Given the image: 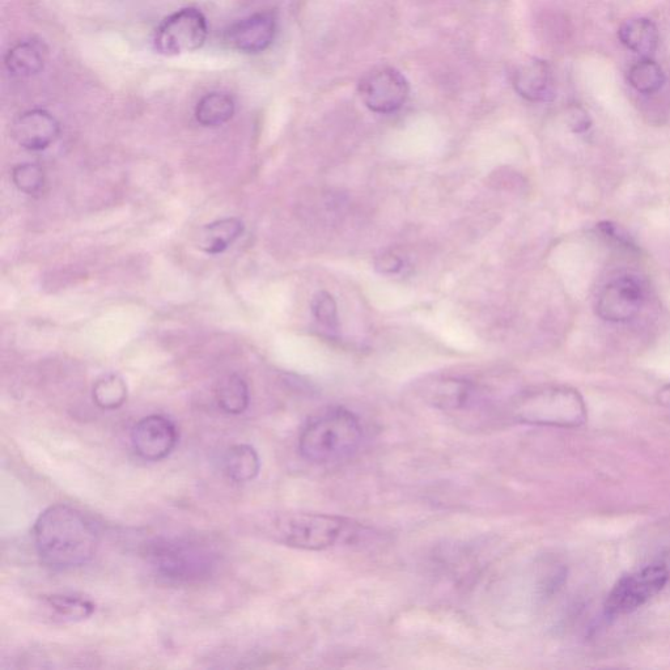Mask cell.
Segmentation results:
<instances>
[{
    "label": "cell",
    "mask_w": 670,
    "mask_h": 670,
    "mask_svg": "<svg viewBox=\"0 0 670 670\" xmlns=\"http://www.w3.org/2000/svg\"><path fill=\"white\" fill-rule=\"evenodd\" d=\"M33 541L44 565L55 570L88 565L100 547L95 523L69 504H54L37 517Z\"/></svg>",
    "instance_id": "6da1fadb"
},
{
    "label": "cell",
    "mask_w": 670,
    "mask_h": 670,
    "mask_svg": "<svg viewBox=\"0 0 670 670\" xmlns=\"http://www.w3.org/2000/svg\"><path fill=\"white\" fill-rule=\"evenodd\" d=\"M362 440V423L353 411L329 407L305 424L299 449L301 456L313 464H330L353 456Z\"/></svg>",
    "instance_id": "7a4b0ae2"
},
{
    "label": "cell",
    "mask_w": 670,
    "mask_h": 670,
    "mask_svg": "<svg viewBox=\"0 0 670 670\" xmlns=\"http://www.w3.org/2000/svg\"><path fill=\"white\" fill-rule=\"evenodd\" d=\"M354 524L345 517L311 512L273 513L262 532L278 544L294 549L321 551L345 540Z\"/></svg>",
    "instance_id": "3957f363"
},
{
    "label": "cell",
    "mask_w": 670,
    "mask_h": 670,
    "mask_svg": "<svg viewBox=\"0 0 670 670\" xmlns=\"http://www.w3.org/2000/svg\"><path fill=\"white\" fill-rule=\"evenodd\" d=\"M152 571L167 583H202L214 574L216 554L211 547L190 538H155L147 545Z\"/></svg>",
    "instance_id": "277c9868"
},
{
    "label": "cell",
    "mask_w": 670,
    "mask_h": 670,
    "mask_svg": "<svg viewBox=\"0 0 670 670\" xmlns=\"http://www.w3.org/2000/svg\"><path fill=\"white\" fill-rule=\"evenodd\" d=\"M512 417L532 426L575 428L587 421V406L578 390L546 385L521 393L512 402Z\"/></svg>",
    "instance_id": "5b68a950"
},
{
    "label": "cell",
    "mask_w": 670,
    "mask_h": 670,
    "mask_svg": "<svg viewBox=\"0 0 670 670\" xmlns=\"http://www.w3.org/2000/svg\"><path fill=\"white\" fill-rule=\"evenodd\" d=\"M669 580L668 568L651 565L625 576L614 585L605 602L606 616H627L659 595Z\"/></svg>",
    "instance_id": "8992f818"
},
{
    "label": "cell",
    "mask_w": 670,
    "mask_h": 670,
    "mask_svg": "<svg viewBox=\"0 0 670 670\" xmlns=\"http://www.w3.org/2000/svg\"><path fill=\"white\" fill-rule=\"evenodd\" d=\"M207 33L205 15L197 8H182L161 21L155 35V48L165 57L192 53L202 48Z\"/></svg>",
    "instance_id": "52a82bcc"
},
{
    "label": "cell",
    "mask_w": 670,
    "mask_h": 670,
    "mask_svg": "<svg viewBox=\"0 0 670 670\" xmlns=\"http://www.w3.org/2000/svg\"><path fill=\"white\" fill-rule=\"evenodd\" d=\"M360 97L372 112H397L409 97L410 86L404 75L393 67H381L367 74L359 84Z\"/></svg>",
    "instance_id": "ba28073f"
},
{
    "label": "cell",
    "mask_w": 670,
    "mask_h": 670,
    "mask_svg": "<svg viewBox=\"0 0 670 670\" xmlns=\"http://www.w3.org/2000/svg\"><path fill=\"white\" fill-rule=\"evenodd\" d=\"M646 304V290L639 279L623 275L606 284L597 299V315L602 320L623 324L634 320Z\"/></svg>",
    "instance_id": "9c48e42d"
},
{
    "label": "cell",
    "mask_w": 670,
    "mask_h": 670,
    "mask_svg": "<svg viewBox=\"0 0 670 670\" xmlns=\"http://www.w3.org/2000/svg\"><path fill=\"white\" fill-rule=\"evenodd\" d=\"M176 424L164 415H148L135 424L131 444L144 461H161L175 451L178 443Z\"/></svg>",
    "instance_id": "30bf717a"
},
{
    "label": "cell",
    "mask_w": 670,
    "mask_h": 670,
    "mask_svg": "<svg viewBox=\"0 0 670 670\" xmlns=\"http://www.w3.org/2000/svg\"><path fill=\"white\" fill-rule=\"evenodd\" d=\"M61 133L58 121L42 109L28 110L20 114L11 126V135L25 150L44 151L57 141Z\"/></svg>",
    "instance_id": "8fae6325"
},
{
    "label": "cell",
    "mask_w": 670,
    "mask_h": 670,
    "mask_svg": "<svg viewBox=\"0 0 670 670\" xmlns=\"http://www.w3.org/2000/svg\"><path fill=\"white\" fill-rule=\"evenodd\" d=\"M277 20L271 12H261L237 21L227 32L228 44L239 52L257 54L273 44Z\"/></svg>",
    "instance_id": "7c38bea8"
},
{
    "label": "cell",
    "mask_w": 670,
    "mask_h": 670,
    "mask_svg": "<svg viewBox=\"0 0 670 670\" xmlns=\"http://www.w3.org/2000/svg\"><path fill=\"white\" fill-rule=\"evenodd\" d=\"M515 91L530 103H546L554 99L555 84L549 63L540 58H529L513 72Z\"/></svg>",
    "instance_id": "4fadbf2b"
},
{
    "label": "cell",
    "mask_w": 670,
    "mask_h": 670,
    "mask_svg": "<svg viewBox=\"0 0 670 670\" xmlns=\"http://www.w3.org/2000/svg\"><path fill=\"white\" fill-rule=\"evenodd\" d=\"M618 38L631 52L646 58L659 48V29L653 21L646 18L627 20L619 28Z\"/></svg>",
    "instance_id": "5bb4252c"
},
{
    "label": "cell",
    "mask_w": 670,
    "mask_h": 670,
    "mask_svg": "<svg viewBox=\"0 0 670 670\" xmlns=\"http://www.w3.org/2000/svg\"><path fill=\"white\" fill-rule=\"evenodd\" d=\"M244 232V223L237 218L216 220L199 232L198 247L207 254L226 252Z\"/></svg>",
    "instance_id": "9a60e30c"
},
{
    "label": "cell",
    "mask_w": 670,
    "mask_h": 670,
    "mask_svg": "<svg viewBox=\"0 0 670 670\" xmlns=\"http://www.w3.org/2000/svg\"><path fill=\"white\" fill-rule=\"evenodd\" d=\"M4 62L7 70L20 78L40 74L46 63L45 46L36 41L19 42L8 50Z\"/></svg>",
    "instance_id": "2e32d148"
},
{
    "label": "cell",
    "mask_w": 670,
    "mask_h": 670,
    "mask_svg": "<svg viewBox=\"0 0 670 670\" xmlns=\"http://www.w3.org/2000/svg\"><path fill=\"white\" fill-rule=\"evenodd\" d=\"M224 470L231 481L252 482L261 470V460L256 449L249 444H236L224 456Z\"/></svg>",
    "instance_id": "e0dca14e"
},
{
    "label": "cell",
    "mask_w": 670,
    "mask_h": 670,
    "mask_svg": "<svg viewBox=\"0 0 670 670\" xmlns=\"http://www.w3.org/2000/svg\"><path fill=\"white\" fill-rule=\"evenodd\" d=\"M428 400L441 410L469 409L474 401V387L464 380H443L430 388Z\"/></svg>",
    "instance_id": "ac0fdd59"
},
{
    "label": "cell",
    "mask_w": 670,
    "mask_h": 670,
    "mask_svg": "<svg viewBox=\"0 0 670 670\" xmlns=\"http://www.w3.org/2000/svg\"><path fill=\"white\" fill-rule=\"evenodd\" d=\"M235 101L230 95L212 92L203 96L195 108V118L202 126L216 127L227 124L235 114Z\"/></svg>",
    "instance_id": "d6986e66"
},
{
    "label": "cell",
    "mask_w": 670,
    "mask_h": 670,
    "mask_svg": "<svg viewBox=\"0 0 670 670\" xmlns=\"http://www.w3.org/2000/svg\"><path fill=\"white\" fill-rule=\"evenodd\" d=\"M46 608L53 613V617L63 622H80L91 618L96 612V605L87 597L58 593L45 597Z\"/></svg>",
    "instance_id": "ffe728a7"
},
{
    "label": "cell",
    "mask_w": 670,
    "mask_h": 670,
    "mask_svg": "<svg viewBox=\"0 0 670 670\" xmlns=\"http://www.w3.org/2000/svg\"><path fill=\"white\" fill-rule=\"evenodd\" d=\"M216 400L224 413L243 414L248 409L250 394L247 381L240 375H228L219 381L216 388Z\"/></svg>",
    "instance_id": "44dd1931"
},
{
    "label": "cell",
    "mask_w": 670,
    "mask_h": 670,
    "mask_svg": "<svg viewBox=\"0 0 670 670\" xmlns=\"http://www.w3.org/2000/svg\"><path fill=\"white\" fill-rule=\"evenodd\" d=\"M627 79H629L630 86L643 95H653L659 92L665 84L663 69L651 58H644L631 66Z\"/></svg>",
    "instance_id": "7402d4cb"
},
{
    "label": "cell",
    "mask_w": 670,
    "mask_h": 670,
    "mask_svg": "<svg viewBox=\"0 0 670 670\" xmlns=\"http://www.w3.org/2000/svg\"><path fill=\"white\" fill-rule=\"evenodd\" d=\"M92 397L95 404L103 410H117L127 400L125 380L117 375L101 377L93 385Z\"/></svg>",
    "instance_id": "603a6c76"
},
{
    "label": "cell",
    "mask_w": 670,
    "mask_h": 670,
    "mask_svg": "<svg viewBox=\"0 0 670 670\" xmlns=\"http://www.w3.org/2000/svg\"><path fill=\"white\" fill-rule=\"evenodd\" d=\"M12 181L20 192L37 195L44 190L45 172L38 164H20L12 171Z\"/></svg>",
    "instance_id": "cb8c5ba5"
},
{
    "label": "cell",
    "mask_w": 670,
    "mask_h": 670,
    "mask_svg": "<svg viewBox=\"0 0 670 670\" xmlns=\"http://www.w3.org/2000/svg\"><path fill=\"white\" fill-rule=\"evenodd\" d=\"M312 312L316 320L329 329L338 328L337 303L329 292H317L312 300Z\"/></svg>",
    "instance_id": "d4e9b609"
},
{
    "label": "cell",
    "mask_w": 670,
    "mask_h": 670,
    "mask_svg": "<svg viewBox=\"0 0 670 670\" xmlns=\"http://www.w3.org/2000/svg\"><path fill=\"white\" fill-rule=\"evenodd\" d=\"M568 125L574 133L582 134L591 129L592 120L583 108L576 105L572 106L570 112H568Z\"/></svg>",
    "instance_id": "484cf974"
},
{
    "label": "cell",
    "mask_w": 670,
    "mask_h": 670,
    "mask_svg": "<svg viewBox=\"0 0 670 670\" xmlns=\"http://www.w3.org/2000/svg\"><path fill=\"white\" fill-rule=\"evenodd\" d=\"M404 267V261L394 253H385L377 258L376 269L384 274H396Z\"/></svg>",
    "instance_id": "4316f807"
},
{
    "label": "cell",
    "mask_w": 670,
    "mask_h": 670,
    "mask_svg": "<svg viewBox=\"0 0 670 670\" xmlns=\"http://www.w3.org/2000/svg\"><path fill=\"white\" fill-rule=\"evenodd\" d=\"M659 402L661 405L668 407L670 409V385H667V387H664L663 389L660 390L659 396Z\"/></svg>",
    "instance_id": "83f0119b"
}]
</instances>
